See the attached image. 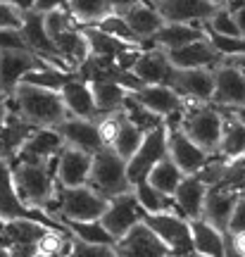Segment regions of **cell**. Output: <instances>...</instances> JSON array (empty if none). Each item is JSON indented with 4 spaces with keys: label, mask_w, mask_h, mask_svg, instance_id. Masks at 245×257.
<instances>
[{
    "label": "cell",
    "mask_w": 245,
    "mask_h": 257,
    "mask_svg": "<svg viewBox=\"0 0 245 257\" xmlns=\"http://www.w3.org/2000/svg\"><path fill=\"white\" fill-rule=\"evenodd\" d=\"M22 17H24V12L17 5H12L10 0H0V29H19L22 27Z\"/></svg>",
    "instance_id": "obj_46"
},
{
    "label": "cell",
    "mask_w": 245,
    "mask_h": 257,
    "mask_svg": "<svg viewBox=\"0 0 245 257\" xmlns=\"http://www.w3.org/2000/svg\"><path fill=\"white\" fill-rule=\"evenodd\" d=\"M0 257H10V250L5 245H0Z\"/></svg>",
    "instance_id": "obj_57"
},
{
    "label": "cell",
    "mask_w": 245,
    "mask_h": 257,
    "mask_svg": "<svg viewBox=\"0 0 245 257\" xmlns=\"http://www.w3.org/2000/svg\"><path fill=\"white\" fill-rule=\"evenodd\" d=\"M69 0H36V5H34V10L36 12H50V10L55 8H64Z\"/></svg>",
    "instance_id": "obj_48"
},
{
    "label": "cell",
    "mask_w": 245,
    "mask_h": 257,
    "mask_svg": "<svg viewBox=\"0 0 245 257\" xmlns=\"http://www.w3.org/2000/svg\"><path fill=\"white\" fill-rule=\"evenodd\" d=\"M245 231V191L238 193L236 205H233V212L228 217L226 231L224 233H243Z\"/></svg>",
    "instance_id": "obj_45"
},
{
    "label": "cell",
    "mask_w": 245,
    "mask_h": 257,
    "mask_svg": "<svg viewBox=\"0 0 245 257\" xmlns=\"http://www.w3.org/2000/svg\"><path fill=\"white\" fill-rule=\"evenodd\" d=\"M64 148L62 136L55 131V126H36L29 138L22 143L17 150V155L10 162H34V165H46L53 157L60 155V150Z\"/></svg>",
    "instance_id": "obj_11"
},
{
    "label": "cell",
    "mask_w": 245,
    "mask_h": 257,
    "mask_svg": "<svg viewBox=\"0 0 245 257\" xmlns=\"http://www.w3.org/2000/svg\"><path fill=\"white\" fill-rule=\"evenodd\" d=\"M134 195H136L138 205L148 214H155V212H176V205H174L172 195H164L162 191H157L148 181H141V184L134 186Z\"/></svg>",
    "instance_id": "obj_36"
},
{
    "label": "cell",
    "mask_w": 245,
    "mask_h": 257,
    "mask_svg": "<svg viewBox=\"0 0 245 257\" xmlns=\"http://www.w3.org/2000/svg\"><path fill=\"white\" fill-rule=\"evenodd\" d=\"M214 105V102H212ZM221 112H226V114H231L233 119H238L240 124L245 126V105H233V107H219Z\"/></svg>",
    "instance_id": "obj_49"
},
{
    "label": "cell",
    "mask_w": 245,
    "mask_h": 257,
    "mask_svg": "<svg viewBox=\"0 0 245 257\" xmlns=\"http://www.w3.org/2000/svg\"><path fill=\"white\" fill-rule=\"evenodd\" d=\"M179 112L164 117V128H167V155L172 157V162L181 169L183 176H191V174H198L200 167L207 162L209 155L200 146H195L191 138L179 128Z\"/></svg>",
    "instance_id": "obj_7"
},
{
    "label": "cell",
    "mask_w": 245,
    "mask_h": 257,
    "mask_svg": "<svg viewBox=\"0 0 245 257\" xmlns=\"http://www.w3.org/2000/svg\"><path fill=\"white\" fill-rule=\"evenodd\" d=\"M221 8H226L228 12H238L240 8H245V0H224Z\"/></svg>",
    "instance_id": "obj_53"
},
{
    "label": "cell",
    "mask_w": 245,
    "mask_h": 257,
    "mask_svg": "<svg viewBox=\"0 0 245 257\" xmlns=\"http://www.w3.org/2000/svg\"><path fill=\"white\" fill-rule=\"evenodd\" d=\"M114 257H169V248L141 221L114 243Z\"/></svg>",
    "instance_id": "obj_14"
},
{
    "label": "cell",
    "mask_w": 245,
    "mask_h": 257,
    "mask_svg": "<svg viewBox=\"0 0 245 257\" xmlns=\"http://www.w3.org/2000/svg\"><path fill=\"white\" fill-rule=\"evenodd\" d=\"M62 257H114V248L112 245H93V243H86V240L72 236L69 248Z\"/></svg>",
    "instance_id": "obj_44"
},
{
    "label": "cell",
    "mask_w": 245,
    "mask_h": 257,
    "mask_svg": "<svg viewBox=\"0 0 245 257\" xmlns=\"http://www.w3.org/2000/svg\"><path fill=\"white\" fill-rule=\"evenodd\" d=\"M191 257H207V255H202V252H193Z\"/></svg>",
    "instance_id": "obj_59"
},
{
    "label": "cell",
    "mask_w": 245,
    "mask_h": 257,
    "mask_svg": "<svg viewBox=\"0 0 245 257\" xmlns=\"http://www.w3.org/2000/svg\"><path fill=\"white\" fill-rule=\"evenodd\" d=\"M107 207V198L100 195L91 186H72V188H60V210L55 219L62 224V219L74 221H91L100 219V214Z\"/></svg>",
    "instance_id": "obj_6"
},
{
    "label": "cell",
    "mask_w": 245,
    "mask_h": 257,
    "mask_svg": "<svg viewBox=\"0 0 245 257\" xmlns=\"http://www.w3.org/2000/svg\"><path fill=\"white\" fill-rule=\"evenodd\" d=\"M34 128L36 126L24 119L19 112L8 110L5 119L0 121V157L10 162L12 157L17 155V150L22 148V143L27 141Z\"/></svg>",
    "instance_id": "obj_26"
},
{
    "label": "cell",
    "mask_w": 245,
    "mask_h": 257,
    "mask_svg": "<svg viewBox=\"0 0 245 257\" xmlns=\"http://www.w3.org/2000/svg\"><path fill=\"white\" fill-rule=\"evenodd\" d=\"M121 114H124V112H121ZM143 136H146V131H141V128H138L136 124H131L127 117H121L119 128H117V136H114V141H112V146L109 148H112L121 160H129V157L138 150Z\"/></svg>",
    "instance_id": "obj_37"
},
{
    "label": "cell",
    "mask_w": 245,
    "mask_h": 257,
    "mask_svg": "<svg viewBox=\"0 0 245 257\" xmlns=\"http://www.w3.org/2000/svg\"><path fill=\"white\" fill-rule=\"evenodd\" d=\"M188 226H191V238L195 252H202L207 257H224V231L212 226L202 217L188 219Z\"/></svg>",
    "instance_id": "obj_30"
},
{
    "label": "cell",
    "mask_w": 245,
    "mask_h": 257,
    "mask_svg": "<svg viewBox=\"0 0 245 257\" xmlns=\"http://www.w3.org/2000/svg\"><path fill=\"white\" fill-rule=\"evenodd\" d=\"M205 36L202 31V22L195 24H183V22H164L162 27L155 31L153 38H148V43L153 48H162V50H172V48H181L186 43H193L198 38Z\"/></svg>",
    "instance_id": "obj_24"
},
{
    "label": "cell",
    "mask_w": 245,
    "mask_h": 257,
    "mask_svg": "<svg viewBox=\"0 0 245 257\" xmlns=\"http://www.w3.org/2000/svg\"><path fill=\"white\" fill-rule=\"evenodd\" d=\"M143 224L169 248V255L191 257L195 252L193 250L188 219L181 217L179 212H155V214H148L146 212L143 214Z\"/></svg>",
    "instance_id": "obj_5"
},
{
    "label": "cell",
    "mask_w": 245,
    "mask_h": 257,
    "mask_svg": "<svg viewBox=\"0 0 245 257\" xmlns=\"http://www.w3.org/2000/svg\"><path fill=\"white\" fill-rule=\"evenodd\" d=\"M221 112L212 102L183 100L179 112V128L200 146L207 155H219V138H221Z\"/></svg>",
    "instance_id": "obj_2"
},
{
    "label": "cell",
    "mask_w": 245,
    "mask_h": 257,
    "mask_svg": "<svg viewBox=\"0 0 245 257\" xmlns=\"http://www.w3.org/2000/svg\"><path fill=\"white\" fill-rule=\"evenodd\" d=\"M136 3H141V0H109V8H112V12L121 15L124 10H129L131 5H136Z\"/></svg>",
    "instance_id": "obj_50"
},
{
    "label": "cell",
    "mask_w": 245,
    "mask_h": 257,
    "mask_svg": "<svg viewBox=\"0 0 245 257\" xmlns=\"http://www.w3.org/2000/svg\"><path fill=\"white\" fill-rule=\"evenodd\" d=\"M93 27H98L100 31H105V34H109V36L119 38L121 43H129V46H141L143 48V41L131 31V27H129L127 22H124V17L121 15H117V12H109V15H105L102 19H98Z\"/></svg>",
    "instance_id": "obj_41"
},
{
    "label": "cell",
    "mask_w": 245,
    "mask_h": 257,
    "mask_svg": "<svg viewBox=\"0 0 245 257\" xmlns=\"http://www.w3.org/2000/svg\"><path fill=\"white\" fill-rule=\"evenodd\" d=\"M240 191H233V188H221V186H212L207 188V195H205V202H202V219L209 221L212 226H217L219 231H226L228 217L233 212V205H236V198Z\"/></svg>",
    "instance_id": "obj_23"
},
{
    "label": "cell",
    "mask_w": 245,
    "mask_h": 257,
    "mask_svg": "<svg viewBox=\"0 0 245 257\" xmlns=\"http://www.w3.org/2000/svg\"><path fill=\"white\" fill-rule=\"evenodd\" d=\"M72 76H76V72H64V69H57V67H41V69L29 72L19 83H31V86H41V88L60 91Z\"/></svg>",
    "instance_id": "obj_40"
},
{
    "label": "cell",
    "mask_w": 245,
    "mask_h": 257,
    "mask_svg": "<svg viewBox=\"0 0 245 257\" xmlns=\"http://www.w3.org/2000/svg\"><path fill=\"white\" fill-rule=\"evenodd\" d=\"M12 169V184L17 191L19 200L27 207L41 210L46 214L48 205L57 200L60 195V181L55 176L57 169V157H53L46 165H34V162H10Z\"/></svg>",
    "instance_id": "obj_1"
},
{
    "label": "cell",
    "mask_w": 245,
    "mask_h": 257,
    "mask_svg": "<svg viewBox=\"0 0 245 257\" xmlns=\"http://www.w3.org/2000/svg\"><path fill=\"white\" fill-rule=\"evenodd\" d=\"M121 112H124V117H127L131 124H136L141 131H150V128L164 124L162 117H157V114H153L150 110H146V107L138 102V98L134 93H127V98L121 102Z\"/></svg>",
    "instance_id": "obj_39"
},
{
    "label": "cell",
    "mask_w": 245,
    "mask_h": 257,
    "mask_svg": "<svg viewBox=\"0 0 245 257\" xmlns=\"http://www.w3.org/2000/svg\"><path fill=\"white\" fill-rule=\"evenodd\" d=\"M91 91H93V100H95V107H98V114H105V112H117L121 110V102L127 98V88L121 83L112 81V79H93Z\"/></svg>",
    "instance_id": "obj_32"
},
{
    "label": "cell",
    "mask_w": 245,
    "mask_h": 257,
    "mask_svg": "<svg viewBox=\"0 0 245 257\" xmlns=\"http://www.w3.org/2000/svg\"><path fill=\"white\" fill-rule=\"evenodd\" d=\"M64 8L72 12V17L79 24H95L98 19L112 12L109 0H69Z\"/></svg>",
    "instance_id": "obj_38"
},
{
    "label": "cell",
    "mask_w": 245,
    "mask_h": 257,
    "mask_svg": "<svg viewBox=\"0 0 245 257\" xmlns=\"http://www.w3.org/2000/svg\"><path fill=\"white\" fill-rule=\"evenodd\" d=\"M207 3H212L214 8H221V5H224V0H207Z\"/></svg>",
    "instance_id": "obj_58"
},
{
    "label": "cell",
    "mask_w": 245,
    "mask_h": 257,
    "mask_svg": "<svg viewBox=\"0 0 245 257\" xmlns=\"http://www.w3.org/2000/svg\"><path fill=\"white\" fill-rule=\"evenodd\" d=\"M228 62L231 64H236L238 69H240V72H243V76H245V55H236V57H226Z\"/></svg>",
    "instance_id": "obj_55"
},
{
    "label": "cell",
    "mask_w": 245,
    "mask_h": 257,
    "mask_svg": "<svg viewBox=\"0 0 245 257\" xmlns=\"http://www.w3.org/2000/svg\"><path fill=\"white\" fill-rule=\"evenodd\" d=\"M10 95L15 98L17 112L34 126H57L62 119L69 117L60 98V91H50L31 83H17V88Z\"/></svg>",
    "instance_id": "obj_3"
},
{
    "label": "cell",
    "mask_w": 245,
    "mask_h": 257,
    "mask_svg": "<svg viewBox=\"0 0 245 257\" xmlns=\"http://www.w3.org/2000/svg\"><path fill=\"white\" fill-rule=\"evenodd\" d=\"M5 98H8V95L0 93V121L5 119V114H8V102H5Z\"/></svg>",
    "instance_id": "obj_56"
},
{
    "label": "cell",
    "mask_w": 245,
    "mask_h": 257,
    "mask_svg": "<svg viewBox=\"0 0 245 257\" xmlns=\"http://www.w3.org/2000/svg\"><path fill=\"white\" fill-rule=\"evenodd\" d=\"M43 24H46V31H48V36H50V41L57 38L60 34H64L67 29L79 27V22L72 17V12L67 8H55L50 12H43Z\"/></svg>",
    "instance_id": "obj_42"
},
{
    "label": "cell",
    "mask_w": 245,
    "mask_h": 257,
    "mask_svg": "<svg viewBox=\"0 0 245 257\" xmlns=\"http://www.w3.org/2000/svg\"><path fill=\"white\" fill-rule=\"evenodd\" d=\"M41 67H50V64L34 55L31 50H3L0 53V93L10 95L29 72Z\"/></svg>",
    "instance_id": "obj_12"
},
{
    "label": "cell",
    "mask_w": 245,
    "mask_h": 257,
    "mask_svg": "<svg viewBox=\"0 0 245 257\" xmlns=\"http://www.w3.org/2000/svg\"><path fill=\"white\" fill-rule=\"evenodd\" d=\"M169 62L176 67V69H193V67H207V69H214L224 57L217 53V48L209 43L207 36L198 38L193 43H186L181 48H172V50H164Z\"/></svg>",
    "instance_id": "obj_16"
},
{
    "label": "cell",
    "mask_w": 245,
    "mask_h": 257,
    "mask_svg": "<svg viewBox=\"0 0 245 257\" xmlns=\"http://www.w3.org/2000/svg\"><path fill=\"white\" fill-rule=\"evenodd\" d=\"M228 238H231V245L245 257V231L243 233H228Z\"/></svg>",
    "instance_id": "obj_51"
},
{
    "label": "cell",
    "mask_w": 245,
    "mask_h": 257,
    "mask_svg": "<svg viewBox=\"0 0 245 257\" xmlns=\"http://www.w3.org/2000/svg\"><path fill=\"white\" fill-rule=\"evenodd\" d=\"M134 95L146 110H150L153 114L162 117V119L169 117V114H176L183 105L181 95L174 91L172 86H164V83H143Z\"/></svg>",
    "instance_id": "obj_20"
},
{
    "label": "cell",
    "mask_w": 245,
    "mask_h": 257,
    "mask_svg": "<svg viewBox=\"0 0 245 257\" xmlns=\"http://www.w3.org/2000/svg\"><path fill=\"white\" fill-rule=\"evenodd\" d=\"M121 17H124V22L131 27V31H134L141 41L153 38L155 31L164 24L162 17H160V12L155 10V5L150 0H141L136 5H131L129 10L121 12Z\"/></svg>",
    "instance_id": "obj_28"
},
{
    "label": "cell",
    "mask_w": 245,
    "mask_h": 257,
    "mask_svg": "<svg viewBox=\"0 0 245 257\" xmlns=\"http://www.w3.org/2000/svg\"><path fill=\"white\" fill-rule=\"evenodd\" d=\"M233 17H236V24H238V34L245 38V8H240L238 12H233Z\"/></svg>",
    "instance_id": "obj_52"
},
{
    "label": "cell",
    "mask_w": 245,
    "mask_h": 257,
    "mask_svg": "<svg viewBox=\"0 0 245 257\" xmlns=\"http://www.w3.org/2000/svg\"><path fill=\"white\" fill-rule=\"evenodd\" d=\"M53 43H55V48H57V55L69 64L72 72H76V67H79L81 62H86V57L91 55V53H88L86 36H83V31H81V24H79V27L67 29L64 34H60L57 38H53Z\"/></svg>",
    "instance_id": "obj_31"
},
{
    "label": "cell",
    "mask_w": 245,
    "mask_h": 257,
    "mask_svg": "<svg viewBox=\"0 0 245 257\" xmlns=\"http://www.w3.org/2000/svg\"><path fill=\"white\" fill-rule=\"evenodd\" d=\"M169 257H176V255H169Z\"/></svg>",
    "instance_id": "obj_60"
},
{
    "label": "cell",
    "mask_w": 245,
    "mask_h": 257,
    "mask_svg": "<svg viewBox=\"0 0 245 257\" xmlns=\"http://www.w3.org/2000/svg\"><path fill=\"white\" fill-rule=\"evenodd\" d=\"M162 157H167V128L164 124L146 131L141 146L134 155L127 160V179L131 186L146 181L150 169H153Z\"/></svg>",
    "instance_id": "obj_9"
},
{
    "label": "cell",
    "mask_w": 245,
    "mask_h": 257,
    "mask_svg": "<svg viewBox=\"0 0 245 257\" xmlns=\"http://www.w3.org/2000/svg\"><path fill=\"white\" fill-rule=\"evenodd\" d=\"M212 102L217 107H233L245 105V76L236 64H231L224 57L214 67V93Z\"/></svg>",
    "instance_id": "obj_13"
},
{
    "label": "cell",
    "mask_w": 245,
    "mask_h": 257,
    "mask_svg": "<svg viewBox=\"0 0 245 257\" xmlns=\"http://www.w3.org/2000/svg\"><path fill=\"white\" fill-rule=\"evenodd\" d=\"M0 226H3V221H0Z\"/></svg>",
    "instance_id": "obj_61"
},
{
    "label": "cell",
    "mask_w": 245,
    "mask_h": 257,
    "mask_svg": "<svg viewBox=\"0 0 245 257\" xmlns=\"http://www.w3.org/2000/svg\"><path fill=\"white\" fill-rule=\"evenodd\" d=\"M36 257H38V255H36Z\"/></svg>",
    "instance_id": "obj_62"
},
{
    "label": "cell",
    "mask_w": 245,
    "mask_h": 257,
    "mask_svg": "<svg viewBox=\"0 0 245 257\" xmlns=\"http://www.w3.org/2000/svg\"><path fill=\"white\" fill-rule=\"evenodd\" d=\"M55 131L62 136L64 146L79 148V150H86L95 155L98 150H102V141L98 136V126H95V119H81V117H67L62 119Z\"/></svg>",
    "instance_id": "obj_19"
},
{
    "label": "cell",
    "mask_w": 245,
    "mask_h": 257,
    "mask_svg": "<svg viewBox=\"0 0 245 257\" xmlns=\"http://www.w3.org/2000/svg\"><path fill=\"white\" fill-rule=\"evenodd\" d=\"M91 165H93V155L86 153V150H79V148L64 146L57 155V169H55V176L60 186L64 188H72V186H83L88 181V174H91Z\"/></svg>",
    "instance_id": "obj_17"
},
{
    "label": "cell",
    "mask_w": 245,
    "mask_h": 257,
    "mask_svg": "<svg viewBox=\"0 0 245 257\" xmlns=\"http://www.w3.org/2000/svg\"><path fill=\"white\" fill-rule=\"evenodd\" d=\"M150 3L160 12L162 22H183V24L207 22L217 10L207 0H150Z\"/></svg>",
    "instance_id": "obj_18"
},
{
    "label": "cell",
    "mask_w": 245,
    "mask_h": 257,
    "mask_svg": "<svg viewBox=\"0 0 245 257\" xmlns=\"http://www.w3.org/2000/svg\"><path fill=\"white\" fill-rule=\"evenodd\" d=\"M221 112V110H219ZM221 138H219V155L221 157H236L245 153V126L231 114L221 112Z\"/></svg>",
    "instance_id": "obj_33"
},
{
    "label": "cell",
    "mask_w": 245,
    "mask_h": 257,
    "mask_svg": "<svg viewBox=\"0 0 245 257\" xmlns=\"http://www.w3.org/2000/svg\"><path fill=\"white\" fill-rule=\"evenodd\" d=\"M181 179H183L181 169L172 162V157L167 155L150 169V174H148L146 181L148 184H153L157 191H162L164 195H174V191H176V186H179Z\"/></svg>",
    "instance_id": "obj_35"
},
{
    "label": "cell",
    "mask_w": 245,
    "mask_h": 257,
    "mask_svg": "<svg viewBox=\"0 0 245 257\" xmlns=\"http://www.w3.org/2000/svg\"><path fill=\"white\" fill-rule=\"evenodd\" d=\"M62 224L69 229L72 236L86 240V243H93V245H112V248H114V243H117V240L109 236V231L102 226V221L100 219H91V221L62 219Z\"/></svg>",
    "instance_id": "obj_34"
},
{
    "label": "cell",
    "mask_w": 245,
    "mask_h": 257,
    "mask_svg": "<svg viewBox=\"0 0 245 257\" xmlns=\"http://www.w3.org/2000/svg\"><path fill=\"white\" fill-rule=\"evenodd\" d=\"M81 31H83V36H86L91 57L100 64H112L114 57L129 46V43H121L119 38L109 36L105 31H100V29L93 27V24H81Z\"/></svg>",
    "instance_id": "obj_29"
},
{
    "label": "cell",
    "mask_w": 245,
    "mask_h": 257,
    "mask_svg": "<svg viewBox=\"0 0 245 257\" xmlns=\"http://www.w3.org/2000/svg\"><path fill=\"white\" fill-rule=\"evenodd\" d=\"M205 195H207V186L200 181L195 174L183 176L176 191H174V205H176V212L186 217V219H195L202 214V202H205Z\"/></svg>",
    "instance_id": "obj_25"
},
{
    "label": "cell",
    "mask_w": 245,
    "mask_h": 257,
    "mask_svg": "<svg viewBox=\"0 0 245 257\" xmlns=\"http://www.w3.org/2000/svg\"><path fill=\"white\" fill-rule=\"evenodd\" d=\"M10 219H36L41 224H46L55 231H69L64 224H60L57 219L43 214L41 210L27 207L24 202L19 200L15 184H12V169L10 162L0 157V221H10Z\"/></svg>",
    "instance_id": "obj_8"
},
{
    "label": "cell",
    "mask_w": 245,
    "mask_h": 257,
    "mask_svg": "<svg viewBox=\"0 0 245 257\" xmlns=\"http://www.w3.org/2000/svg\"><path fill=\"white\" fill-rule=\"evenodd\" d=\"M60 98H62L69 117H81V119H95L98 117V107H95V100H93L91 83L79 79V76H72L60 88Z\"/></svg>",
    "instance_id": "obj_22"
},
{
    "label": "cell",
    "mask_w": 245,
    "mask_h": 257,
    "mask_svg": "<svg viewBox=\"0 0 245 257\" xmlns=\"http://www.w3.org/2000/svg\"><path fill=\"white\" fill-rule=\"evenodd\" d=\"M169 86L181 95L183 100L212 102V93H214V69H207V67L176 69Z\"/></svg>",
    "instance_id": "obj_15"
},
{
    "label": "cell",
    "mask_w": 245,
    "mask_h": 257,
    "mask_svg": "<svg viewBox=\"0 0 245 257\" xmlns=\"http://www.w3.org/2000/svg\"><path fill=\"white\" fill-rule=\"evenodd\" d=\"M131 72L136 74L143 83H164V86H169L176 67L169 62V57H167L162 48H148L138 55Z\"/></svg>",
    "instance_id": "obj_21"
},
{
    "label": "cell",
    "mask_w": 245,
    "mask_h": 257,
    "mask_svg": "<svg viewBox=\"0 0 245 257\" xmlns=\"http://www.w3.org/2000/svg\"><path fill=\"white\" fill-rule=\"evenodd\" d=\"M50 226L36 219H10L0 226V245H36V240L46 233Z\"/></svg>",
    "instance_id": "obj_27"
},
{
    "label": "cell",
    "mask_w": 245,
    "mask_h": 257,
    "mask_svg": "<svg viewBox=\"0 0 245 257\" xmlns=\"http://www.w3.org/2000/svg\"><path fill=\"white\" fill-rule=\"evenodd\" d=\"M86 186H91L95 193L105 195V198H114L121 193L131 191L134 186L129 184L127 179V160L112 150V148H102L93 155V165H91V174Z\"/></svg>",
    "instance_id": "obj_4"
},
{
    "label": "cell",
    "mask_w": 245,
    "mask_h": 257,
    "mask_svg": "<svg viewBox=\"0 0 245 257\" xmlns=\"http://www.w3.org/2000/svg\"><path fill=\"white\" fill-rule=\"evenodd\" d=\"M143 214H146V210L138 205L136 195H134V188H131V191L121 193V195L109 198L105 212L100 214V221L109 231V236L114 240H119L127 231H131L136 224L143 221Z\"/></svg>",
    "instance_id": "obj_10"
},
{
    "label": "cell",
    "mask_w": 245,
    "mask_h": 257,
    "mask_svg": "<svg viewBox=\"0 0 245 257\" xmlns=\"http://www.w3.org/2000/svg\"><path fill=\"white\" fill-rule=\"evenodd\" d=\"M3 50H29L19 29H12V27L0 29V53Z\"/></svg>",
    "instance_id": "obj_47"
},
{
    "label": "cell",
    "mask_w": 245,
    "mask_h": 257,
    "mask_svg": "<svg viewBox=\"0 0 245 257\" xmlns=\"http://www.w3.org/2000/svg\"><path fill=\"white\" fill-rule=\"evenodd\" d=\"M202 27L209 29V31H214V34H219V36H240V34H238L236 17H233V12H228L226 8H217L214 15H212L207 22H202Z\"/></svg>",
    "instance_id": "obj_43"
},
{
    "label": "cell",
    "mask_w": 245,
    "mask_h": 257,
    "mask_svg": "<svg viewBox=\"0 0 245 257\" xmlns=\"http://www.w3.org/2000/svg\"><path fill=\"white\" fill-rule=\"evenodd\" d=\"M12 5H17L22 12H27V10H34L36 0H12Z\"/></svg>",
    "instance_id": "obj_54"
}]
</instances>
